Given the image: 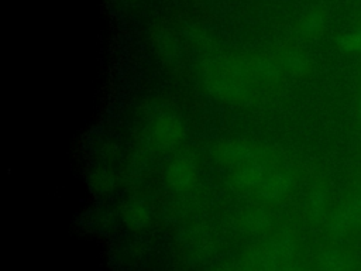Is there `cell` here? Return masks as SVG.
<instances>
[{
	"label": "cell",
	"mask_w": 361,
	"mask_h": 271,
	"mask_svg": "<svg viewBox=\"0 0 361 271\" xmlns=\"http://www.w3.org/2000/svg\"><path fill=\"white\" fill-rule=\"evenodd\" d=\"M353 265V258L338 250L324 251L320 257V267L323 271H351Z\"/></svg>",
	"instance_id": "5b68a950"
},
{
	"label": "cell",
	"mask_w": 361,
	"mask_h": 271,
	"mask_svg": "<svg viewBox=\"0 0 361 271\" xmlns=\"http://www.w3.org/2000/svg\"><path fill=\"white\" fill-rule=\"evenodd\" d=\"M279 68L293 75H302L307 71V59L298 49H286L279 56Z\"/></svg>",
	"instance_id": "8992f818"
},
{
	"label": "cell",
	"mask_w": 361,
	"mask_h": 271,
	"mask_svg": "<svg viewBox=\"0 0 361 271\" xmlns=\"http://www.w3.org/2000/svg\"><path fill=\"white\" fill-rule=\"evenodd\" d=\"M324 14L320 10H312L303 16L299 23V31L305 37L317 35L324 27Z\"/></svg>",
	"instance_id": "52a82bcc"
},
{
	"label": "cell",
	"mask_w": 361,
	"mask_h": 271,
	"mask_svg": "<svg viewBox=\"0 0 361 271\" xmlns=\"http://www.w3.org/2000/svg\"><path fill=\"white\" fill-rule=\"evenodd\" d=\"M183 137L182 126L171 116L162 114L155 119L151 130L152 144L159 150L173 148Z\"/></svg>",
	"instance_id": "7a4b0ae2"
},
{
	"label": "cell",
	"mask_w": 361,
	"mask_h": 271,
	"mask_svg": "<svg viewBox=\"0 0 361 271\" xmlns=\"http://www.w3.org/2000/svg\"><path fill=\"white\" fill-rule=\"evenodd\" d=\"M357 112H358V119L361 123V96L358 97V103H357Z\"/></svg>",
	"instance_id": "30bf717a"
},
{
	"label": "cell",
	"mask_w": 361,
	"mask_h": 271,
	"mask_svg": "<svg viewBox=\"0 0 361 271\" xmlns=\"http://www.w3.org/2000/svg\"><path fill=\"white\" fill-rule=\"evenodd\" d=\"M337 45L343 52L361 55V27L353 28L337 38Z\"/></svg>",
	"instance_id": "ba28073f"
},
{
	"label": "cell",
	"mask_w": 361,
	"mask_h": 271,
	"mask_svg": "<svg viewBox=\"0 0 361 271\" xmlns=\"http://www.w3.org/2000/svg\"><path fill=\"white\" fill-rule=\"evenodd\" d=\"M326 207V195L322 189H314L307 200V209L312 219H319Z\"/></svg>",
	"instance_id": "9c48e42d"
},
{
	"label": "cell",
	"mask_w": 361,
	"mask_h": 271,
	"mask_svg": "<svg viewBox=\"0 0 361 271\" xmlns=\"http://www.w3.org/2000/svg\"><path fill=\"white\" fill-rule=\"evenodd\" d=\"M279 66L271 62H259L245 69H226L224 73L210 79L213 92L221 95L226 100L234 103H250L255 96L261 97L265 93V83L276 80Z\"/></svg>",
	"instance_id": "6da1fadb"
},
{
	"label": "cell",
	"mask_w": 361,
	"mask_h": 271,
	"mask_svg": "<svg viewBox=\"0 0 361 271\" xmlns=\"http://www.w3.org/2000/svg\"><path fill=\"white\" fill-rule=\"evenodd\" d=\"M197 179V169L192 159L178 157L171 161L166 169V182L175 191H186Z\"/></svg>",
	"instance_id": "277c9868"
},
{
	"label": "cell",
	"mask_w": 361,
	"mask_h": 271,
	"mask_svg": "<svg viewBox=\"0 0 361 271\" xmlns=\"http://www.w3.org/2000/svg\"><path fill=\"white\" fill-rule=\"evenodd\" d=\"M361 224V193L343 205L330 220V231L336 239H341L348 229Z\"/></svg>",
	"instance_id": "3957f363"
}]
</instances>
